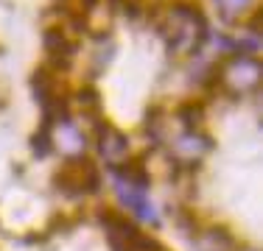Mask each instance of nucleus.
Here are the masks:
<instances>
[{
	"label": "nucleus",
	"mask_w": 263,
	"mask_h": 251,
	"mask_svg": "<svg viewBox=\"0 0 263 251\" xmlns=\"http://www.w3.org/2000/svg\"><path fill=\"white\" fill-rule=\"evenodd\" d=\"M34 154L36 156H45L48 151H51V123H42V129H40V134H34Z\"/></svg>",
	"instance_id": "nucleus-5"
},
{
	"label": "nucleus",
	"mask_w": 263,
	"mask_h": 251,
	"mask_svg": "<svg viewBox=\"0 0 263 251\" xmlns=\"http://www.w3.org/2000/svg\"><path fill=\"white\" fill-rule=\"evenodd\" d=\"M118 196H121L123 204H126L132 212H137V215H140L143 221L157 223V215H154L152 204L146 201V187L132 184V181H126V179H118Z\"/></svg>",
	"instance_id": "nucleus-3"
},
{
	"label": "nucleus",
	"mask_w": 263,
	"mask_h": 251,
	"mask_svg": "<svg viewBox=\"0 0 263 251\" xmlns=\"http://www.w3.org/2000/svg\"><path fill=\"white\" fill-rule=\"evenodd\" d=\"M221 3H224V9H227V11H235V9H243L249 0H221Z\"/></svg>",
	"instance_id": "nucleus-8"
},
{
	"label": "nucleus",
	"mask_w": 263,
	"mask_h": 251,
	"mask_svg": "<svg viewBox=\"0 0 263 251\" xmlns=\"http://www.w3.org/2000/svg\"><path fill=\"white\" fill-rule=\"evenodd\" d=\"M98 100H101L98 90H92V87H81V90H79V103H81V109H84V112L96 115V112H98Z\"/></svg>",
	"instance_id": "nucleus-6"
},
{
	"label": "nucleus",
	"mask_w": 263,
	"mask_h": 251,
	"mask_svg": "<svg viewBox=\"0 0 263 251\" xmlns=\"http://www.w3.org/2000/svg\"><path fill=\"white\" fill-rule=\"evenodd\" d=\"M53 184L59 187L65 196H79V193H98L101 187V173L90 159L79 156L70 159L65 168H59V173L53 176Z\"/></svg>",
	"instance_id": "nucleus-2"
},
{
	"label": "nucleus",
	"mask_w": 263,
	"mask_h": 251,
	"mask_svg": "<svg viewBox=\"0 0 263 251\" xmlns=\"http://www.w3.org/2000/svg\"><path fill=\"white\" fill-rule=\"evenodd\" d=\"M204 36V14L196 3H177L171 9L168 45L171 50H193Z\"/></svg>",
	"instance_id": "nucleus-1"
},
{
	"label": "nucleus",
	"mask_w": 263,
	"mask_h": 251,
	"mask_svg": "<svg viewBox=\"0 0 263 251\" xmlns=\"http://www.w3.org/2000/svg\"><path fill=\"white\" fill-rule=\"evenodd\" d=\"M179 117L185 120V126H196V123H202V117H204L202 103H185V106H179Z\"/></svg>",
	"instance_id": "nucleus-7"
},
{
	"label": "nucleus",
	"mask_w": 263,
	"mask_h": 251,
	"mask_svg": "<svg viewBox=\"0 0 263 251\" xmlns=\"http://www.w3.org/2000/svg\"><path fill=\"white\" fill-rule=\"evenodd\" d=\"M126 145H129V140H126L123 131L112 129V126H106V123L98 129V151L104 154L106 162L123 159V156H126Z\"/></svg>",
	"instance_id": "nucleus-4"
}]
</instances>
